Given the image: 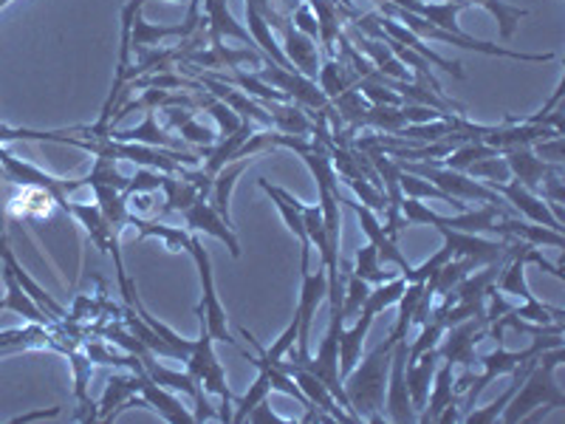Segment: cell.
<instances>
[{"mask_svg":"<svg viewBox=\"0 0 565 424\" xmlns=\"http://www.w3.org/2000/svg\"><path fill=\"white\" fill-rule=\"evenodd\" d=\"M396 342V337L387 335V340L373 348L362 365L356 362V368L348 377H342L348 405H351L356 422H385V388L387 373H391V353Z\"/></svg>","mask_w":565,"mask_h":424,"instance_id":"obj_1","label":"cell"},{"mask_svg":"<svg viewBox=\"0 0 565 424\" xmlns=\"http://www.w3.org/2000/svg\"><path fill=\"white\" fill-rule=\"evenodd\" d=\"M559 365H563V348H548V351L540 353L537 365L526 373V380L521 382V388L509 399V405L503 407V422H526L529 413L540 411L529 418V422H537L543 413L565 407V393L559 391L557 380H554V371Z\"/></svg>","mask_w":565,"mask_h":424,"instance_id":"obj_2","label":"cell"},{"mask_svg":"<svg viewBox=\"0 0 565 424\" xmlns=\"http://www.w3.org/2000/svg\"><path fill=\"white\" fill-rule=\"evenodd\" d=\"M186 255L195 261V269H199V277H201V303L195 306V315L204 320V326H206V331L212 335V340L226 342V346L244 351V348L238 346V340L230 335V317H226V309L221 306L218 289H215V277H212L210 252H206L204 244H201L199 232H193V241H190V250H186Z\"/></svg>","mask_w":565,"mask_h":424,"instance_id":"obj_3","label":"cell"},{"mask_svg":"<svg viewBox=\"0 0 565 424\" xmlns=\"http://www.w3.org/2000/svg\"><path fill=\"white\" fill-rule=\"evenodd\" d=\"M201 322V335L199 340L193 342V351H190V357H186V373L193 377L195 385L201 388V391H210L212 396L221 399V407L224 411L218 413V422H232V391L230 385H226V373L224 368H221L218 357H215V340H212V335L206 331L204 320L199 317Z\"/></svg>","mask_w":565,"mask_h":424,"instance_id":"obj_4","label":"cell"},{"mask_svg":"<svg viewBox=\"0 0 565 424\" xmlns=\"http://www.w3.org/2000/svg\"><path fill=\"white\" fill-rule=\"evenodd\" d=\"M328 297V275L326 266L317 264V272H302V289H300V303H297V351L289 348L291 360H306L311 357V322L317 317V306Z\"/></svg>","mask_w":565,"mask_h":424,"instance_id":"obj_5","label":"cell"},{"mask_svg":"<svg viewBox=\"0 0 565 424\" xmlns=\"http://www.w3.org/2000/svg\"><path fill=\"white\" fill-rule=\"evenodd\" d=\"M489 335L487 317H469V320L456 322L444 331L441 342H438V353L444 362H461V365H476V346Z\"/></svg>","mask_w":565,"mask_h":424,"instance_id":"obj_6","label":"cell"},{"mask_svg":"<svg viewBox=\"0 0 565 424\" xmlns=\"http://www.w3.org/2000/svg\"><path fill=\"white\" fill-rule=\"evenodd\" d=\"M407 351H411V346H407V337H402V340L393 346V353H391V373H387V411H385V418H391V422H418V413L416 407H413L411 402V393H407V382H405V365H407Z\"/></svg>","mask_w":565,"mask_h":424,"instance_id":"obj_7","label":"cell"},{"mask_svg":"<svg viewBox=\"0 0 565 424\" xmlns=\"http://www.w3.org/2000/svg\"><path fill=\"white\" fill-rule=\"evenodd\" d=\"M489 190H494V193L501 195L507 204H512L514 210L521 212V215H526L529 221H534V224H543L548 226V230H557L563 232V221L557 219L552 212V206L546 204V201L540 199L537 193H532L529 187H523L521 181H487Z\"/></svg>","mask_w":565,"mask_h":424,"instance_id":"obj_8","label":"cell"},{"mask_svg":"<svg viewBox=\"0 0 565 424\" xmlns=\"http://www.w3.org/2000/svg\"><path fill=\"white\" fill-rule=\"evenodd\" d=\"M444 235V246L452 252V257H463V261H472L476 269L489 264H503V255H507V241H489L481 235H472V232L450 230V226H441L438 230Z\"/></svg>","mask_w":565,"mask_h":424,"instance_id":"obj_9","label":"cell"},{"mask_svg":"<svg viewBox=\"0 0 565 424\" xmlns=\"http://www.w3.org/2000/svg\"><path fill=\"white\" fill-rule=\"evenodd\" d=\"M257 184H260V190H264V193L275 201L277 212L282 215L286 226H289V230L295 232V239L300 241V269L309 272L311 269V250H315V246H311L309 232H306V221H302V210H306V204H302V201H297L289 190H282V187L271 184L269 179H257Z\"/></svg>","mask_w":565,"mask_h":424,"instance_id":"obj_10","label":"cell"},{"mask_svg":"<svg viewBox=\"0 0 565 424\" xmlns=\"http://www.w3.org/2000/svg\"><path fill=\"white\" fill-rule=\"evenodd\" d=\"M340 204H348L353 212H356V219H360V224H362V232H365L367 241H371V244L376 246L380 264H396L398 269H402V275L413 269V266L407 264V257L402 255V252H398L396 241H393L391 235H387L385 226H382V221L376 219V212L367 210V206L362 204V201H353V199H340Z\"/></svg>","mask_w":565,"mask_h":424,"instance_id":"obj_11","label":"cell"},{"mask_svg":"<svg viewBox=\"0 0 565 424\" xmlns=\"http://www.w3.org/2000/svg\"><path fill=\"white\" fill-rule=\"evenodd\" d=\"M184 224L190 232H204V235L218 239L221 244H226V250H230L232 257H241V244L238 239H235V232H232V226L221 219L218 212H215V206L206 201V195H199L193 204L186 206Z\"/></svg>","mask_w":565,"mask_h":424,"instance_id":"obj_12","label":"cell"},{"mask_svg":"<svg viewBox=\"0 0 565 424\" xmlns=\"http://www.w3.org/2000/svg\"><path fill=\"white\" fill-rule=\"evenodd\" d=\"M277 368L280 371H286L291 377V380L297 382V388H300L302 393H306V399H309L311 405L320 407V411H326L328 416L334 418V422H353V416L348 411H342L340 402L334 399V393L328 391L326 382H320L311 371H306L302 365H297V362H277Z\"/></svg>","mask_w":565,"mask_h":424,"instance_id":"obj_13","label":"cell"},{"mask_svg":"<svg viewBox=\"0 0 565 424\" xmlns=\"http://www.w3.org/2000/svg\"><path fill=\"white\" fill-rule=\"evenodd\" d=\"M139 385H141L139 371L116 373V377H110L108 388H105L103 402H99L97 418H103V422H108V418L119 416V413H122L125 407H134V405L148 407V405H145V399H141Z\"/></svg>","mask_w":565,"mask_h":424,"instance_id":"obj_14","label":"cell"},{"mask_svg":"<svg viewBox=\"0 0 565 424\" xmlns=\"http://www.w3.org/2000/svg\"><path fill=\"white\" fill-rule=\"evenodd\" d=\"M489 232L494 235H503V239H518V241H526V244L534 246H554V250H565V239L563 232L557 230H548L543 224H534V221H521L514 219V215H498L489 226Z\"/></svg>","mask_w":565,"mask_h":424,"instance_id":"obj_15","label":"cell"},{"mask_svg":"<svg viewBox=\"0 0 565 424\" xmlns=\"http://www.w3.org/2000/svg\"><path fill=\"white\" fill-rule=\"evenodd\" d=\"M130 371H139V380H141L139 393H141V399H145V405L153 407V411L159 413L161 418H168V422H173V424H190V422H195L193 413H186L184 405H181L179 399H175L173 393L168 391V388H161L159 382L150 380L148 371L141 368V362H139V365L130 368Z\"/></svg>","mask_w":565,"mask_h":424,"instance_id":"obj_16","label":"cell"},{"mask_svg":"<svg viewBox=\"0 0 565 424\" xmlns=\"http://www.w3.org/2000/svg\"><path fill=\"white\" fill-rule=\"evenodd\" d=\"M3 283H7V297L0 300V311H14V315L26 317L29 322H34V326H57V322L63 320H54L49 311H43L38 306V303L32 300V297L23 292V286L18 283V277H14V272L9 269V266H3Z\"/></svg>","mask_w":565,"mask_h":424,"instance_id":"obj_17","label":"cell"},{"mask_svg":"<svg viewBox=\"0 0 565 424\" xmlns=\"http://www.w3.org/2000/svg\"><path fill=\"white\" fill-rule=\"evenodd\" d=\"M438 360H441V353H438V346L430 348V351H424L418 360L407 362L405 365V382H407V393H411V402L416 407V413H422L427 407V396H430V382L433 373H436Z\"/></svg>","mask_w":565,"mask_h":424,"instance_id":"obj_18","label":"cell"},{"mask_svg":"<svg viewBox=\"0 0 565 424\" xmlns=\"http://www.w3.org/2000/svg\"><path fill=\"white\" fill-rule=\"evenodd\" d=\"M0 261H3V266H9V269L14 272V277H18V283H20V286H23V292H26V295L32 297L34 303H38L40 309L49 311V315H52L54 320H65V317H68V315H65L63 306H60V303L54 300V297L49 295V292H45L38 280H32V277H29L26 272H23L20 261H18V257H14L12 246H9L7 235H0Z\"/></svg>","mask_w":565,"mask_h":424,"instance_id":"obj_19","label":"cell"},{"mask_svg":"<svg viewBox=\"0 0 565 424\" xmlns=\"http://www.w3.org/2000/svg\"><path fill=\"white\" fill-rule=\"evenodd\" d=\"M282 34H286V45H282V54L289 57V63L295 65V71H300L302 77L317 80V71H320V63H317V40H311L309 34H302L300 29L291 26V20L286 18L282 23Z\"/></svg>","mask_w":565,"mask_h":424,"instance_id":"obj_20","label":"cell"},{"mask_svg":"<svg viewBox=\"0 0 565 424\" xmlns=\"http://www.w3.org/2000/svg\"><path fill=\"white\" fill-rule=\"evenodd\" d=\"M380 29L387 34V38H393V40H396V43L407 45L411 52H416L418 57H424L430 65H436V68L447 71V74H452V77L463 80V71H461V63H458V60H452V63H450V60H444L441 54H436V52H433V49H427V45L422 43V38H416V34H413L411 29L398 26L396 20H391V18H385V14H380Z\"/></svg>","mask_w":565,"mask_h":424,"instance_id":"obj_21","label":"cell"},{"mask_svg":"<svg viewBox=\"0 0 565 424\" xmlns=\"http://www.w3.org/2000/svg\"><path fill=\"white\" fill-rule=\"evenodd\" d=\"M348 34H351V40L356 43L353 49L365 52L367 57H371L373 68L380 71V74H385V77L391 80H405V83H411V74H407L405 63H402V60H398L396 54L382 43V40H371L367 34H362L360 29H353V26H348Z\"/></svg>","mask_w":565,"mask_h":424,"instance_id":"obj_22","label":"cell"},{"mask_svg":"<svg viewBox=\"0 0 565 424\" xmlns=\"http://www.w3.org/2000/svg\"><path fill=\"white\" fill-rule=\"evenodd\" d=\"M433 393L427 396V405L422 413H418V422H438L447 407H458V393L452 388V362H444V365L436 368L433 373Z\"/></svg>","mask_w":565,"mask_h":424,"instance_id":"obj_23","label":"cell"},{"mask_svg":"<svg viewBox=\"0 0 565 424\" xmlns=\"http://www.w3.org/2000/svg\"><path fill=\"white\" fill-rule=\"evenodd\" d=\"M507 165L512 170L514 181H521L523 187H529L532 193H537L543 179L548 176V170L557 168V165H548L540 156H534L532 148H514L507 153Z\"/></svg>","mask_w":565,"mask_h":424,"instance_id":"obj_24","label":"cell"},{"mask_svg":"<svg viewBox=\"0 0 565 424\" xmlns=\"http://www.w3.org/2000/svg\"><path fill=\"white\" fill-rule=\"evenodd\" d=\"M249 165H252V156H244V159H235V161H230V165H224V168H221L218 173H215V179H212L210 195H206V201H210V204L215 206V212H218L221 219H224L230 226H232V221H230L232 187H235L238 176L244 173V170L249 168Z\"/></svg>","mask_w":565,"mask_h":424,"instance_id":"obj_25","label":"cell"},{"mask_svg":"<svg viewBox=\"0 0 565 424\" xmlns=\"http://www.w3.org/2000/svg\"><path fill=\"white\" fill-rule=\"evenodd\" d=\"M130 226H139V241L145 239H159L164 241V246H168L170 252H186L190 250V241H193V232L181 230V226H170V224H161L159 219H141V215H136V212H130L128 219Z\"/></svg>","mask_w":565,"mask_h":424,"instance_id":"obj_26","label":"cell"},{"mask_svg":"<svg viewBox=\"0 0 565 424\" xmlns=\"http://www.w3.org/2000/svg\"><path fill=\"white\" fill-rule=\"evenodd\" d=\"M110 136L119 141H139V145H148V148H168V150H184V141L170 139L164 130L156 125L153 110H145V123L134 130H110Z\"/></svg>","mask_w":565,"mask_h":424,"instance_id":"obj_27","label":"cell"},{"mask_svg":"<svg viewBox=\"0 0 565 424\" xmlns=\"http://www.w3.org/2000/svg\"><path fill=\"white\" fill-rule=\"evenodd\" d=\"M164 116H168V123L173 125V128L181 130V136H184L186 141H193L199 148H212V145L218 141V130L195 123V114H190V110H179L175 105H170V108H164Z\"/></svg>","mask_w":565,"mask_h":424,"instance_id":"obj_28","label":"cell"},{"mask_svg":"<svg viewBox=\"0 0 565 424\" xmlns=\"http://www.w3.org/2000/svg\"><path fill=\"white\" fill-rule=\"evenodd\" d=\"M161 190L168 195L164 206H161V215H168V212H184L186 206L193 204L199 195H204L193 181L181 179V176H170L161 173Z\"/></svg>","mask_w":565,"mask_h":424,"instance_id":"obj_29","label":"cell"},{"mask_svg":"<svg viewBox=\"0 0 565 424\" xmlns=\"http://www.w3.org/2000/svg\"><path fill=\"white\" fill-rule=\"evenodd\" d=\"M168 38L186 40L190 32L184 29V23H179V26H150V23L141 20V12L136 14L134 29H130V49H136V52H139V49H153L156 43H161V40Z\"/></svg>","mask_w":565,"mask_h":424,"instance_id":"obj_30","label":"cell"},{"mask_svg":"<svg viewBox=\"0 0 565 424\" xmlns=\"http://www.w3.org/2000/svg\"><path fill=\"white\" fill-rule=\"evenodd\" d=\"M125 328H128L130 335L136 337V340L141 342V346H148L150 351L153 353H159V357H168V360H181V353L175 351L173 346H168V342L161 340L159 335H156L153 328L148 326V322L141 320V317H136V309H125ZM184 362V360H181Z\"/></svg>","mask_w":565,"mask_h":424,"instance_id":"obj_31","label":"cell"},{"mask_svg":"<svg viewBox=\"0 0 565 424\" xmlns=\"http://www.w3.org/2000/svg\"><path fill=\"white\" fill-rule=\"evenodd\" d=\"M49 328L43 326H29V328H12V331H0V351L18 353L26 351V348H38L49 342Z\"/></svg>","mask_w":565,"mask_h":424,"instance_id":"obj_32","label":"cell"},{"mask_svg":"<svg viewBox=\"0 0 565 424\" xmlns=\"http://www.w3.org/2000/svg\"><path fill=\"white\" fill-rule=\"evenodd\" d=\"M297 331H300V326H297V317H295V320L289 322V328H286V331H282V335L277 337L275 346L264 348V346H260V342L255 340V337L249 335V328H241V335H244V340H249V346H255L257 357H260V360H264V362H269V365H277V362H280L282 357H286V353H289V348H295Z\"/></svg>","mask_w":565,"mask_h":424,"instance_id":"obj_33","label":"cell"},{"mask_svg":"<svg viewBox=\"0 0 565 424\" xmlns=\"http://www.w3.org/2000/svg\"><path fill=\"white\" fill-rule=\"evenodd\" d=\"M351 272L356 277H362L365 283H371V286H380V283H387L396 277V272H382L380 255H376V246L373 244L362 246V250L356 252V266H353Z\"/></svg>","mask_w":565,"mask_h":424,"instance_id":"obj_34","label":"cell"},{"mask_svg":"<svg viewBox=\"0 0 565 424\" xmlns=\"http://www.w3.org/2000/svg\"><path fill=\"white\" fill-rule=\"evenodd\" d=\"M367 295H371V283H365L362 277H356L353 272H348V283H342V320H351V317L360 315V309L365 306Z\"/></svg>","mask_w":565,"mask_h":424,"instance_id":"obj_35","label":"cell"},{"mask_svg":"<svg viewBox=\"0 0 565 424\" xmlns=\"http://www.w3.org/2000/svg\"><path fill=\"white\" fill-rule=\"evenodd\" d=\"M467 176H476V179H487V181H509L512 179V170H509L507 159L501 156H489V159L472 161L467 170Z\"/></svg>","mask_w":565,"mask_h":424,"instance_id":"obj_36","label":"cell"},{"mask_svg":"<svg viewBox=\"0 0 565 424\" xmlns=\"http://www.w3.org/2000/svg\"><path fill=\"white\" fill-rule=\"evenodd\" d=\"M450 261H452V252L447 250V246H444V250L436 252V255H433L430 261H427V264L413 266V269L405 272V275H402V277H405L407 283H427V280H430V277H436L438 272L444 269V266L450 264Z\"/></svg>","mask_w":565,"mask_h":424,"instance_id":"obj_37","label":"cell"},{"mask_svg":"<svg viewBox=\"0 0 565 424\" xmlns=\"http://www.w3.org/2000/svg\"><path fill=\"white\" fill-rule=\"evenodd\" d=\"M291 23H295V29H300L302 34H309L311 40H320V26H317V18H311V7H297Z\"/></svg>","mask_w":565,"mask_h":424,"instance_id":"obj_38","label":"cell"},{"mask_svg":"<svg viewBox=\"0 0 565 424\" xmlns=\"http://www.w3.org/2000/svg\"><path fill=\"white\" fill-rule=\"evenodd\" d=\"M246 3H249L252 9H257V12L264 14L269 26L282 29V23H286V18H280V14L275 12V7H271V0H246Z\"/></svg>","mask_w":565,"mask_h":424,"instance_id":"obj_39","label":"cell"},{"mask_svg":"<svg viewBox=\"0 0 565 424\" xmlns=\"http://www.w3.org/2000/svg\"><path fill=\"white\" fill-rule=\"evenodd\" d=\"M7 353H9V351H0V357H7Z\"/></svg>","mask_w":565,"mask_h":424,"instance_id":"obj_40","label":"cell"}]
</instances>
